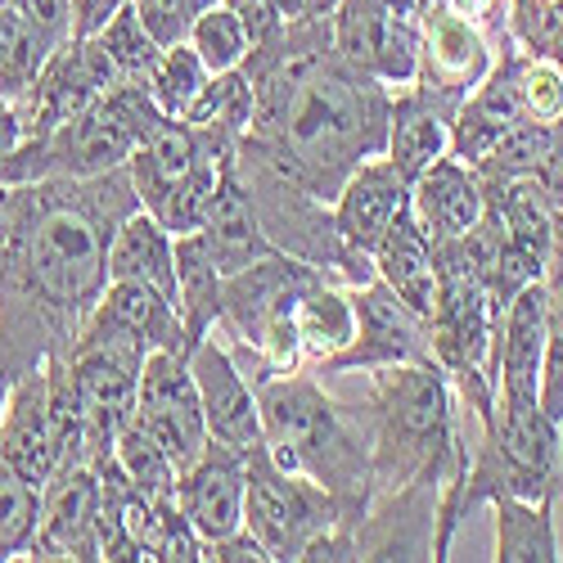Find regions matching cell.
I'll list each match as a JSON object with an SVG mask.
<instances>
[{"instance_id": "cell-1", "label": "cell", "mask_w": 563, "mask_h": 563, "mask_svg": "<svg viewBox=\"0 0 563 563\" xmlns=\"http://www.w3.org/2000/svg\"><path fill=\"white\" fill-rule=\"evenodd\" d=\"M140 208L131 172L10 185L0 225V379L68 356L109 289V244Z\"/></svg>"}, {"instance_id": "cell-2", "label": "cell", "mask_w": 563, "mask_h": 563, "mask_svg": "<svg viewBox=\"0 0 563 563\" xmlns=\"http://www.w3.org/2000/svg\"><path fill=\"white\" fill-rule=\"evenodd\" d=\"M240 68L253 81V122L234 158L334 208L343 180L384 154L397 90L339 55L334 14L289 19L271 41L253 45Z\"/></svg>"}, {"instance_id": "cell-3", "label": "cell", "mask_w": 563, "mask_h": 563, "mask_svg": "<svg viewBox=\"0 0 563 563\" xmlns=\"http://www.w3.org/2000/svg\"><path fill=\"white\" fill-rule=\"evenodd\" d=\"M369 496L410 483H438L442 509L433 532V563L451 554L460 528V487L468 468V415L438 361L369 369Z\"/></svg>"}, {"instance_id": "cell-4", "label": "cell", "mask_w": 563, "mask_h": 563, "mask_svg": "<svg viewBox=\"0 0 563 563\" xmlns=\"http://www.w3.org/2000/svg\"><path fill=\"white\" fill-rule=\"evenodd\" d=\"M262 410V446L279 468L369 509V415L334 401L311 369L253 379Z\"/></svg>"}, {"instance_id": "cell-5", "label": "cell", "mask_w": 563, "mask_h": 563, "mask_svg": "<svg viewBox=\"0 0 563 563\" xmlns=\"http://www.w3.org/2000/svg\"><path fill=\"white\" fill-rule=\"evenodd\" d=\"M167 113L150 100L145 81L113 86L100 104L86 113L41 131L0 158V185H32V180H90L131 163L135 145L145 140Z\"/></svg>"}, {"instance_id": "cell-6", "label": "cell", "mask_w": 563, "mask_h": 563, "mask_svg": "<svg viewBox=\"0 0 563 563\" xmlns=\"http://www.w3.org/2000/svg\"><path fill=\"white\" fill-rule=\"evenodd\" d=\"M316 275L320 266L275 249L221 279L217 330L230 339V356L244 365L249 384L266 379V374L307 369L298 343V307L302 294L316 285Z\"/></svg>"}, {"instance_id": "cell-7", "label": "cell", "mask_w": 563, "mask_h": 563, "mask_svg": "<svg viewBox=\"0 0 563 563\" xmlns=\"http://www.w3.org/2000/svg\"><path fill=\"white\" fill-rule=\"evenodd\" d=\"M365 514L343 505L334 492L316 487L311 478H298L279 468L271 451L257 442L249 451L244 468V528L266 550L271 563H302L307 545L339 523H361Z\"/></svg>"}, {"instance_id": "cell-8", "label": "cell", "mask_w": 563, "mask_h": 563, "mask_svg": "<svg viewBox=\"0 0 563 563\" xmlns=\"http://www.w3.org/2000/svg\"><path fill=\"white\" fill-rule=\"evenodd\" d=\"M492 64H496L492 36L474 19H464L451 0H433L424 10V27H419V68L410 81L419 96L455 118V109L483 86Z\"/></svg>"}, {"instance_id": "cell-9", "label": "cell", "mask_w": 563, "mask_h": 563, "mask_svg": "<svg viewBox=\"0 0 563 563\" xmlns=\"http://www.w3.org/2000/svg\"><path fill=\"white\" fill-rule=\"evenodd\" d=\"M352 311H356V334L343 352L330 361H320L311 374H369L384 365H415V361H433V339H429V320L415 307H406L379 275L369 285L352 289Z\"/></svg>"}, {"instance_id": "cell-10", "label": "cell", "mask_w": 563, "mask_h": 563, "mask_svg": "<svg viewBox=\"0 0 563 563\" xmlns=\"http://www.w3.org/2000/svg\"><path fill=\"white\" fill-rule=\"evenodd\" d=\"M113 86H122V77L113 68V59L104 55V45L96 36H68L51 55V64L41 68V77L27 86V96L14 100L19 135L32 140L41 131L86 113L90 104H100Z\"/></svg>"}, {"instance_id": "cell-11", "label": "cell", "mask_w": 563, "mask_h": 563, "mask_svg": "<svg viewBox=\"0 0 563 563\" xmlns=\"http://www.w3.org/2000/svg\"><path fill=\"white\" fill-rule=\"evenodd\" d=\"M135 424L145 429L180 468H190L203 446H208V419H203V401L190 374V356L185 352H150L145 369H140V388H135Z\"/></svg>"}, {"instance_id": "cell-12", "label": "cell", "mask_w": 563, "mask_h": 563, "mask_svg": "<svg viewBox=\"0 0 563 563\" xmlns=\"http://www.w3.org/2000/svg\"><path fill=\"white\" fill-rule=\"evenodd\" d=\"M23 559L51 563H100V474L86 455H64L51 483L41 487V514L36 532Z\"/></svg>"}, {"instance_id": "cell-13", "label": "cell", "mask_w": 563, "mask_h": 563, "mask_svg": "<svg viewBox=\"0 0 563 563\" xmlns=\"http://www.w3.org/2000/svg\"><path fill=\"white\" fill-rule=\"evenodd\" d=\"M190 374L203 401L208 438L234 451H253L262 442V410H257V393L249 384L244 365L230 356V347L208 334L203 343L190 347Z\"/></svg>"}, {"instance_id": "cell-14", "label": "cell", "mask_w": 563, "mask_h": 563, "mask_svg": "<svg viewBox=\"0 0 563 563\" xmlns=\"http://www.w3.org/2000/svg\"><path fill=\"white\" fill-rule=\"evenodd\" d=\"M244 468L249 451L208 438L203 455L176 474V505L199 541H221L244 528Z\"/></svg>"}, {"instance_id": "cell-15", "label": "cell", "mask_w": 563, "mask_h": 563, "mask_svg": "<svg viewBox=\"0 0 563 563\" xmlns=\"http://www.w3.org/2000/svg\"><path fill=\"white\" fill-rule=\"evenodd\" d=\"M545 275L523 285L496 330V406H541V361H545Z\"/></svg>"}, {"instance_id": "cell-16", "label": "cell", "mask_w": 563, "mask_h": 563, "mask_svg": "<svg viewBox=\"0 0 563 563\" xmlns=\"http://www.w3.org/2000/svg\"><path fill=\"white\" fill-rule=\"evenodd\" d=\"M442 487L410 483L401 492L369 496L365 519L356 523V559H433Z\"/></svg>"}, {"instance_id": "cell-17", "label": "cell", "mask_w": 563, "mask_h": 563, "mask_svg": "<svg viewBox=\"0 0 563 563\" xmlns=\"http://www.w3.org/2000/svg\"><path fill=\"white\" fill-rule=\"evenodd\" d=\"M410 203V180L379 154V158H365L334 199V230L339 240L374 262V244L384 240V230L393 225V217Z\"/></svg>"}, {"instance_id": "cell-18", "label": "cell", "mask_w": 563, "mask_h": 563, "mask_svg": "<svg viewBox=\"0 0 563 563\" xmlns=\"http://www.w3.org/2000/svg\"><path fill=\"white\" fill-rule=\"evenodd\" d=\"M410 208L433 244H451L478 225L487 208V185L468 163H460L455 154H442L424 176L410 180Z\"/></svg>"}, {"instance_id": "cell-19", "label": "cell", "mask_w": 563, "mask_h": 563, "mask_svg": "<svg viewBox=\"0 0 563 563\" xmlns=\"http://www.w3.org/2000/svg\"><path fill=\"white\" fill-rule=\"evenodd\" d=\"M374 275H379L406 307H415L429 320V311L438 302V249L429 240V230L419 225L410 203L393 217L384 240L374 244Z\"/></svg>"}, {"instance_id": "cell-20", "label": "cell", "mask_w": 563, "mask_h": 563, "mask_svg": "<svg viewBox=\"0 0 563 563\" xmlns=\"http://www.w3.org/2000/svg\"><path fill=\"white\" fill-rule=\"evenodd\" d=\"M199 240L212 253L221 275H234V271H244L249 262L275 253V244L266 240V230H262V221H257V212H253V203L244 195V185L234 180V167L225 172L221 190H217V199H212V208H208V217L199 225Z\"/></svg>"}, {"instance_id": "cell-21", "label": "cell", "mask_w": 563, "mask_h": 563, "mask_svg": "<svg viewBox=\"0 0 563 563\" xmlns=\"http://www.w3.org/2000/svg\"><path fill=\"white\" fill-rule=\"evenodd\" d=\"M442 154H451V113H442L433 100H424L415 86L397 90L384 158L406 180H415V176H424Z\"/></svg>"}, {"instance_id": "cell-22", "label": "cell", "mask_w": 563, "mask_h": 563, "mask_svg": "<svg viewBox=\"0 0 563 563\" xmlns=\"http://www.w3.org/2000/svg\"><path fill=\"white\" fill-rule=\"evenodd\" d=\"M109 279H135L176 302V234L145 208H135L109 244Z\"/></svg>"}, {"instance_id": "cell-23", "label": "cell", "mask_w": 563, "mask_h": 563, "mask_svg": "<svg viewBox=\"0 0 563 563\" xmlns=\"http://www.w3.org/2000/svg\"><path fill=\"white\" fill-rule=\"evenodd\" d=\"M199 154V131L185 122V118H163L145 140L135 145L126 172H131V185L140 195V208L145 212H158L163 199L172 195V185L190 172Z\"/></svg>"}, {"instance_id": "cell-24", "label": "cell", "mask_w": 563, "mask_h": 563, "mask_svg": "<svg viewBox=\"0 0 563 563\" xmlns=\"http://www.w3.org/2000/svg\"><path fill=\"white\" fill-rule=\"evenodd\" d=\"M221 279L225 275L217 271L212 253L203 249L199 230L176 234V311H180V330H185V352L217 330Z\"/></svg>"}, {"instance_id": "cell-25", "label": "cell", "mask_w": 563, "mask_h": 563, "mask_svg": "<svg viewBox=\"0 0 563 563\" xmlns=\"http://www.w3.org/2000/svg\"><path fill=\"white\" fill-rule=\"evenodd\" d=\"M356 334V311H352V289L339 275L320 271L316 285L302 294L298 307V343H302V361L307 369H316L320 361H330L334 352H343Z\"/></svg>"}, {"instance_id": "cell-26", "label": "cell", "mask_w": 563, "mask_h": 563, "mask_svg": "<svg viewBox=\"0 0 563 563\" xmlns=\"http://www.w3.org/2000/svg\"><path fill=\"white\" fill-rule=\"evenodd\" d=\"M59 45L64 41L45 32L19 0H0V100L14 104L19 96H27V86L41 77Z\"/></svg>"}, {"instance_id": "cell-27", "label": "cell", "mask_w": 563, "mask_h": 563, "mask_svg": "<svg viewBox=\"0 0 563 563\" xmlns=\"http://www.w3.org/2000/svg\"><path fill=\"white\" fill-rule=\"evenodd\" d=\"M496 559L500 563H559L554 537V500L496 496Z\"/></svg>"}, {"instance_id": "cell-28", "label": "cell", "mask_w": 563, "mask_h": 563, "mask_svg": "<svg viewBox=\"0 0 563 563\" xmlns=\"http://www.w3.org/2000/svg\"><path fill=\"white\" fill-rule=\"evenodd\" d=\"M208 77L212 73L195 55V45L190 41H176V45H163V51H158L154 68L145 73V90H150V100L167 118H185V109L199 100V90L208 86Z\"/></svg>"}, {"instance_id": "cell-29", "label": "cell", "mask_w": 563, "mask_h": 563, "mask_svg": "<svg viewBox=\"0 0 563 563\" xmlns=\"http://www.w3.org/2000/svg\"><path fill=\"white\" fill-rule=\"evenodd\" d=\"M185 122L240 140L249 131V122H253V81L244 77V68L212 73L208 86L199 90V100L185 109Z\"/></svg>"}, {"instance_id": "cell-30", "label": "cell", "mask_w": 563, "mask_h": 563, "mask_svg": "<svg viewBox=\"0 0 563 563\" xmlns=\"http://www.w3.org/2000/svg\"><path fill=\"white\" fill-rule=\"evenodd\" d=\"M113 464L122 468V478L150 500H167L176 496V464L172 455L135 424V419H126V429L118 433L113 442Z\"/></svg>"}, {"instance_id": "cell-31", "label": "cell", "mask_w": 563, "mask_h": 563, "mask_svg": "<svg viewBox=\"0 0 563 563\" xmlns=\"http://www.w3.org/2000/svg\"><path fill=\"white\" fill-rule=\"evenodd\" d=\"M185 41L195 45V55L203 59L208 73H230V68H240V64L249 59V51H253V41H249L240 14H234L225 0H221V5H212L208 14H199Z\"/></svg>"}, {"instance_id": "cell-32", "label": "cell", "mask_w": 563, "mask_h": 563, "mask_svg": "<svg viewBox=\"0 0 563 563\" xmlns=\"http://www.w3.org/2000/svg\"><path fill=\"white\" fill-rule=\"evenodd\" d=\"M36 514H41V492L0 460V563L23 559L36 532Z\"/></svg>"}, {"instance_id": "cell-33", "label": "cell", "mask_w": 563, "mask_h": 563, "mask_svg": "<svg viewBox=\"0 0 563 563\" xmlns=\"http://www.w3.org/2000/svg\"><path fill=\"white\" fill-rule=\"evenodd\" d=\"M96 41L104 45V55L113 59V68H118L122 81H145V73L154 68V59H158V51H163V45L150 36L145 19L135 14V5H122V10L96 32Z\"/></svg>"}, {"instance_id": "cell-34", "label": "cell", "mask_w": 563, "mask_h": 563, "mask_svg": "<svg viewBox=\"0 0 563 563\" xmlns=\"http://www.w3.org/2000/svg\"><path fill=\"white\" fill-rule=\"evenodd\" d=\"M509 36L519 51L563 68V0H509Z\"/></svg>"}, {"instance_id": "cell-35", "label": "cell", "mask_w": 563, "mask_h": 563, "mask_svg": "<svg viewBox=\"0 0 563 563\" xmlns=\"http://www.w3.org/2000/svg\"><path fill=\"white\" fill-rule=\"evenodd\" d=\"M545 361H541V410L563 429V271H545Z\"/></svg>"}, {"instance_id": "cell-36", "label": "cell", "mask_w": 563, "mask_h": 563, "mask_svg": "<svg viewBox=\"0 0 563 563\" xmlns=\"http://www.w3.org/2000/svg\"><path fill=\"white\" fill-rule=\"evenodd\" d=\"M131 5L140 19H145V27L158 45H176V41L190 36L195 19L208 14L212 5H221V0H131Z\"/></svg>"}, {"instance_id": "cell-37", "label": "cell", "mask_w": 563, "mask_h": 563, "mask_svg": "<svg viewBox=\"0 0 563 563\" xmlns=\"http://www.w3.org/2000/svg\"><path fill=\"white\" fill-rule=\"evenodd\" d=\"M532 180L541 185V195H545L554 208H563V113L550 122V140H545L541 163L532 167Z\"/></svg>"}, {"instance_id": "cell-38", "label": "cell", "mask_w": 563, "mask_h": 563, "mask_svg": "<svg viewBox=\"0 0 563 563\" xmlns=\"http://www.w3.org/2000/svg\"><path fill=\"white\" fill-rule=\"evenodd\" d=\"M225 5H230L234 14H240V23H244V32H249V41H253V45L271 41L279 27L289 23L285 14H279L275 0H225Z\"/></svg>"}, {"instance_id": "cell-39", "label": "cell", "mask_w": 563, "mask_h": 563, "mask_svg": "<svg viewBox=\"0 0 563 563\" xmlns=\"http://www.w3.org/2000/svg\"><path fill=\"white\" fill-rule=\"evenodd\" d=\"M199 559H208V563H271L249 528H240L234 537H221V541H199Z\"/></svg>"}, {"instance_id": "cell-40", "label": "cell", "mask_w": 563, "mask_h": 563, "mask_svg": "<svg viewBox=\"0 0 563 563\" xmlns=\"http://www.w3.org/2000/svg\"><path fill=\"white\" fill-rule=\"evenodd\" d=\"M451 5H455L464 19H474V23L492 36V45L514 41V36H509V0H451Z\"/></svg>"}, {"instance_id": "cell-41", "label": "cell", "mask_w": 563, "mask_h": 563, "mask_svg": "<svg viewBox=\"0 0 563 563\" xmlns=\"http://www.w3.org/2000/svg\"><path fill=\"white\" fill-rule=\"evenodd\" d=\"M131 0H73V36H96Z\"/></svg>"}, {"instance_id": "cell-42", "label": "cell", "mask_w": 563, "mask_h": 563, "mask_svg": "<svg viewBox=\"0 0 563 563\" xmlns=\"http://www.w3.org/2000/svg\"><path fill=\"white\" fill-rule=\"evenodd\" d=\"M19 5H23L45 32H55L59 41L73 36V0H19Z\"/></svg>"}, {"instance_id": "cell-43", "label": "cell", "mask_w": 563, "mask_h": 563, "mask_svg": "<svg viewBox=\"0 0 563 563\" xmlns=\"http://www.w3.org/2000/svg\"><path fill=\"white\" fill-rule=\"evenodd\" d=\"M550 271H563V208H554V240H550Z\"/></svg>"}, {"instance_id": "cell-44", "label": "cell", "mask_w": 563, "mask_h": 563, "mask_svg": "<svg viewBox=\"0 0 563 563\" xmlns=\"http://www.w3.org/2000/svg\"><path fill=\"white\" fill-rule=\"evenodd\" d=\"M275 5H279V14H285V19H302L311 10V0H275Z\"/></svg>"}, {"instance_id": "cell-45", "label": "cell", "mask_w": 563, "mask_h": 563, "mask_svg": "<svg viewBox=\"0 0 563 563\" xmlns=\"http://www.w3.org/2000/svg\"><path fill=\"white\" fill-rule=\"evenodd\" d=\"M5 199H10V185H0V225H5Z\"/></svg>"}]
</instances>
